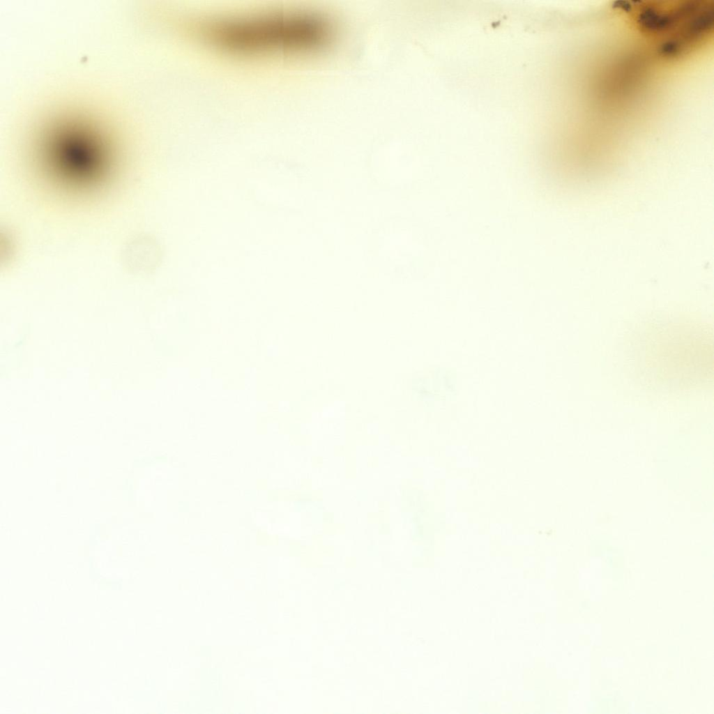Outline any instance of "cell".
Segmentation results:
<instances>
[{
    "mask_svg": "<svg viewBox=\"0 0 714 714\" xmlns=\"http://www.w3.org/2000/svg\"><path fill=\"white\" fill-rule=\"evenodd\" d=\"M334 33L326 17L306 11L221 20L204 30L210 43L238 52H319L330 45Z\"/></svg>",
    "mask_w": 714,
    "mask_h": 714,
    "instance_id": "obj_1",
    "label": "cell"
}]
</instances>
